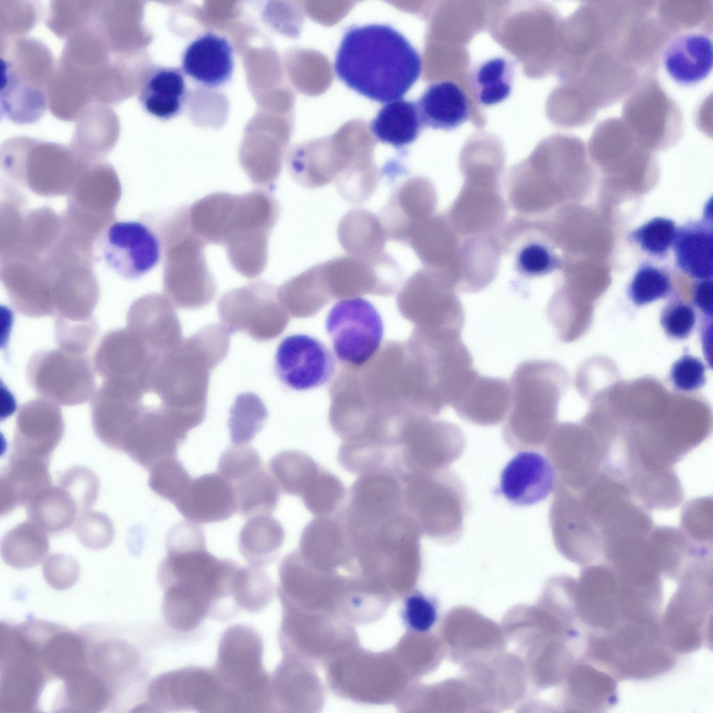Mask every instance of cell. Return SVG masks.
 <instances>
[{"instance_id": "cell-1", "label": "cell", "mask_w": 713, "mask_h": 713, "mask_svg": "<svg viewBox=\"0 0 713 713\" xmlns=\"http://www.w3.org/2000/svg\"><path fill=\"white\" fill-rule=\"evenodd\" d=\"M166 544L167 554L158 570L164 592L162 616L174 627L192 630L214 615L221 601L232 598V582L240 566L207 551L204 533L198 526H175Z\"/></svg>"}, {"instance_id": "cell-2", "label": "cell", "mask_w": 713, "mask_h": 713, "mask_svg": "<svg viewBox=\"0 0 713 713\" xmlns=\"http://www.w3.org/2000/svg\"><path fill=\"white\" fill-rule=\"evenodd\" d=\"M191 228L205 243L226 247L228 260L240 275H260L268 260V241L279 216V205L267 191L209 194L189 207Z\"/></svg>"}, {"instance_id": "cell-3", "label": "cell", "mask_w": 713, "mask_h": 713, "mask_svg": "<svg viewBox=\"0 0 713 713\" xmlns=\"http://www.w3.org/2000/svg\"><path fill=\"white\" fill-rule=\"evenodd\" d=\"M335 71L358 93L389 103L402 98L417 81L421 58L409 40L390 25L354 26L343 37Z\"/></svg>"}, {"instance_id": "cell-4", "label": "cell", "mask_w": 713, "mask_h": 713, "mask_svg": "<svg viewBox=\"0 0 713 713\" xmlns=\"http://www.w3.org/2000/svg\"><path fill=\"white\" fill-rule=\"evenodd\" d=\"M231 334L224 324L207 325L159 354L154 364L150 390L187 432L205 418L210 373L226 357Z\"/></svg>"}, {"instance_id": "cell-5", "label": "cell", "mask_w": 713, "mask_h": 713, "mask_svg": "<svg viewBox=\"0 0 713 713\" xmlns=\"http://www.w3.org/2000/svg\"><path fill=\"white\" fill-rule=\"evenodd\" d=\"M510 405L503 424V439L513 450L543 446L552 432L558 386L556 368L548 361L521 363L510 379Z\"/></svg>"}, {"instance_id": "cell-6", "label": "cell", "mask_w": 713, "mask_h": 713, "mask_svg": "<svg viewBox=\"0 0 713 713\" xmlns=\"http://www.w3.org/2000/svg\"><path fill=\"white\" fill-rule=\"evenodd\" d=\"M164 250V289L180 308L196 309L210 303L217 285L207 266L205 243L193 231L189 207H180L164 221L161 233Z\"/></svg>"}, {"instance_id": "cell-7", "label": "cell", "mask_w": 713, "mask_h": 713, "mask_svg": "<svg viewBox=\"0 0 713 713\" xmlns=\"http://www.w3.org/2000/svg\"><path fill=\"white\" fill-rule=\"evenodd\" d=\"M263 657V640L251 627L233 625L222 634L213 671L230 712H267L272 707Z\"/></svg>"}, {"instance_id": "cell-8", "label": "cell", "mask_w": 713, "mask_h": 713, "mask_svg": "<svg viewBox=\"0 0 713 713\" xmlns=\"http://www.w3.org/2000/svg\"><path fill=\"white\" fill-rule=\"evenodd\" d=\"M405 511L422 535L451 543L464 530L468 497L461 479L450 470L408 473L401 477Z\"/></svg>"}, {"instance_id": "cell-9", "label": "cell", "mask_w": 713, "mask_h": 713, "mask_svg": "<svg viewBox=\"0 0 713 713\" xmlns=\"http://www.w3.org/2000/svg\"><path fill=\"white\" fill-rule=\"evenodd\" d=\"M0 707L6 713L29 712L36 707L46 671L40 648L21 630L10 628L1 634Z\"/></svg>"}, {"instance_id": "cell-10", "label": "cell", "mask_w": 713, "mask_h": 713, "mask_svg": "<svg viewBox=\"0 0 713 713\" xmlns=\"http://www.w3.org/2000/svg\"><path fill=\"white\" fill-rule=\"evenodd\" d=\"M465 445L462 430L453 423L416 418L405 424L397 453L399 474L402 477L446 469L460 457Z\"/></svg>"}, {"instance_id": "cell-11", "label": "cell", "mask_w": 713, "mask_h": 713, "mask_svg": "<svg viewBox=\"0 0 713 713\" xmlns=\"http://www.w3.org/2000/svg\"><path fill=\"white\" fill-rule=\"evenodd\" d=\"M337 359L360 367L378 352L384 336V323L377 309L361 297L342 299L330 309L326 319Z\"/></svg>"}, {"instance_id": "cell-12", "label": "cell", "mask_w": 713, "mask_h": 713, "mask_svg": "<svg viewBox=\"0 0 713 713\" xmlns=\"http://www.w3.org/2000/svg\"><path fill=\"white\" fill-rule=\"evenodd\" d=\"M711 564H699L682 574V583L668 606L662 622L664 638L671 648L689 651L701 643L712 609Z\"/></svg>"}, {"instance_id": "cell-13", "label": "cell", "mask_w": 713, "mask_h": 713, "mask_svg": "<svg viewBox=\"0 0 713 713\" xmlns=\"http://www.w3.org/2000/svg\"><path fill=\"white\" fill-rule=\"evenodd\" d=\"M151 712H221V689L213 670L186 667L155 677L146 693Z\"/></svg>"}, {"instance_id": "cell-14", "label": "cell", "mask_w": 713, "mask_h": 713, "mask_svg": "<svg viewBox=\"0 0 713 713\" xmlns=\"http://www.w3.org/2000/svg\"><path fill=\"white\" fill-rule=\"evenodd\" d=\"M218 313L232 333L240 331L258 341L276 337L285 324L276 288L266 281L230 290L219 299Z\"/></svg>"}, {"instance_id": "cell-15", "label": "cell", "mask_w": 713, "mask_h": 713, "mask_svg": "<svg viewBox=\"0 0 713 713\" xmlns=\"http://www.w3.org/2000/svg\"><path fill=\"white\" fill-rule=\"evenodd\" d=\"M544 446L557 480L577 489L606 470L613 441L609 437H582L570 427L561 425L551 433Z\"/></svg>"}, {"instance_id": "cell-16", "label": "cell", "mask_w": 713, "mask_h": 713, "mask_svg": "<svg viewBox=\"0 0 713 713\" xmlns=\"http://www.w3.org/2000/svg\"><path fill=\"white\" fill-rule=\"evenodd\" d=\"M161 240L141 221H116L105 232L102 255L107 266L122 277L134 280L149 272L162 255Z\"/></svg>"}, {"instance_id": "cell-17", "label": "cell", "mask_w": 713, "mask_h": 713, "mask_svg": "<svg viewBox=\"0 0 713 713\" xmlns=\"http://www.w3.org/2000/svg\"><path fill=\"white\" fill-rule=\"evenodd\" d=\"M404 510L400 476L390 469L359 476L350 488L341 514L347 526L375 525Z\"/></svg>"}, {"instance_id": "cell-18", "label": "cell", "mask_w": 713, "mask_h": 713, "mask_svg": "<svg viewBox=\"0 0 713 713\" xmlns=\"http://www.w3.org/2000/svg\"><path fill=\"white\" fill-rule=\"evenodd\" d=\"M336 361L320 340L304 334L286 336L274 357L276 377L285 386L306 391L325 384L334 375Z\"/></svg>"}, {"instance_id": "cell-19", "label": "cell", "mask_w": 713, "mask_h": 713, "mask_svg": "<svg viewBox=\"0 0 713 713\" xmlns=\"http://www.w3.org/2000/svg\"><path fill=\"white\" fill-rule=\"evenodd\" d=\"M187 436L161 407H143L123 438L121 450L150 469L158 461L176 456Z\"/></svg>"}, {"instance_id": "cell-20", "label": "cell", "mask_w": 713, "mask_h": 713, "mask_svg": "<svg viewBox=\"0 0 713 713\" xmlns=\"http://www.w3.org/2000/svg\"><path fill=\"white\" fill-rule=\"evenodd\" d=\"M557 476L547 457L533 450H522L503 468L501 494L516 506H531L546 499L554 490Z\"/></svg>"}, {"instance_id": "cell-21", "label": "cell", "mask_w": 713, "mask_h": 713, "mask_svg": "<svg viewBox=\"0 0 713 713\" xmlns=\"http://www.w3.org/2000/svg\"><path fill=\"white\" fill-rule=\"evenodd\" d=\"M510 399L508 381L483 376L474 370L450 405L464 420L490 426L506 418Z\"/></svg>"}, {"instance_id": "cell-22", "label": "cell", "mask_w": 713, "mask_h": 713, "mask_svg": "<svg viewBox=\"0 0 713 713\" xmlns=\"http://www.w3.org/2000/svg\"><path fill=\"white\" fill-rule=\"evenodd\" d=\"M173 504L186 519L198 524L224 521L237 511L234 488L218 473L191 478Z\"/></svg>"}, {"instance_id": "cell-23", "label": "cell", "mask_w": 713, "mask_h": 713, "mask_svg": "<svg viewBox=\"0 0 713 713\" xmlns=\"http://www.w3.org/2000/svg\"><path fill=\"white\" fill-rule=\"evenodd\" d=\"M28 406L17 419L10 457L49 460L63 434V423L56 409Z\"/></svg>"}, {"instance_id": "cell-24", "label": "cell", "mask_w": 713, "mask_h": 713, "mask_svg": "<svg viewBox=\"0 0 713 713\" xmlns=\"http://www.w3.org/2000/svg\"><path fill=\"white\" fill-rule=\"evenodd\" d=\"M182 67L184 72L198 83L209 88L219 87L232 76L233 48L224 37L205 33L185 48Z\"/></svg>"}, {"instance_id": "cell-25", "label": "cell", "mask_w": 713, "mask_h": 713, "mask_svg": "<svg viewBox=\"0 0 713 713\" xmlns=\"http://www.w3.org/2000/svg\"><path fill=\"white\" fill-rule=\"evenodd\" d=\"M712 41L706 34L686 32L677 35L665 46L662 63L665 70L676 83L694 85L712 69Z\"/></svg>"}, {"instance_id": "cell-26", "label": "cell", "mask_w": 713, "mask_h": 713, "mask_svg": "<svg viewBox=\"0 0 713 713\" xmlns=\"http://www.w3.org/2000/svg\"><path fill=\"white\" fill-rule=\"evenodd\" d=\"M712 218L690 220L677 227L672 249L676 266L697 279H712Z\"/></svg>"}, {"instance_id": "cell-27", "label": "cell", "mask_w": 713, "mask_h": 713, "mask_svg": "<svg viewBox=\"0 0 713 713\" xmlns=\"http://www.w3.org/2000/svg\"><path fill=\"white\" fill-rule=\"evenodd\" d=\"M51 485L49 460L10 457L0 476L1 515L26 505L38 493Z\"/></svg>"}, {"instance_id": "cell-28", "label": "cell", "mask_w": 713, "mask_h": 713, "mask_svg": "<svg viewBox=\"0 0 713 713\" xmlns=\"http://www.w3.org/2000/svg\"><path fill=\"white\" fill-rule=\"evenodd\" d=\"M416 103L423 127L451 130L469 116L466 95L449 81L430 85Z\"/></svg>"}, {"instance_id": "cell-29", "label": "cell", "mask_w": 713, "mask_h": 713, "mask_svg": "<svg viewBox=\"0 0 713 713\" xmlns=\"http://www.w3.org/2000/svg\"><path fill=\"white\" fill-rule=\"evenodd\" d=\"M140 309V339L153 352L162 354L183 339L182 328L173 304L165 297L152 295L143 300Z\"/></svg>"}, {"instance_id": "cell-30", "label": "cell", "mask_w": 713, "mask_h": 713, "mask_svg": "<svg viewBox=\"0 0 713 713\" xmlns=\"http://www.w3.org/2000/svg\"><path fill=\"white\" fill-rule=\"evenodd\" d=\"M186 95L182 72L173 68H154L145 79L139 94L143 109L150 115L169 120L180 112Z\"/></svg>"}, {"instance_id": "cell-31", "label": "cell", "mask_w": 713, "mask_h": 713, "mask_svg": "<svg viewBox=\"0 0 713 713\" xmlns=\"http://www.w3.org/2000/svg\"><path fill=\"white\" fill-rule=\"evenodd\" d=\"M299 547L304 554L321 560L340 558L354 551L340 511L311 520L302 531Z\"/></svg>"}, {"instance_id": "cell-32", "label": "cell", "mask_w": 713, "mask_h": 713, "mask_svg": "<svg viewBox=\"0 0 713 713\" xmlns=\"http://www.w3.org/2000/svg\"><path fill=\"white\" fill-rule=\"evenodd\" d=\"M423 127L417 103L405 100L383 106L370 127L377 140L397 148L413 143Z\"/></svg>"}, {"instance_id": "cell-33", "label": "cell", "mask_w": 713, "mask_h": 713, "mask_svg": "<svg viewBox=\"0 0 713 713\" xmlns=\"http://www.w3.org/2000/svg\"><path fill=\"white\" fill-rule=\"evenodd\" d=\"M283 526L270 515L249 517L239 535V550L253 566L267 565L283 544Z\"/></svg>"}, {"instance_id": "cell-34", "label": "cell", "mask_w": 713, "mask_h": 713, "mask_svg": "<svg viewBox=\"0 0 713 713\" xmlns=\"http://www.w3.org/2000/svg\"><path fill=\"white\" fill-rule=\"evenodd\" d=\"M26 507L29 521L50 533L68 530L79 514L73 499L60 485L44 488Z\"/></svg>"}, {"instance_id": "cell-35", "label": "cell", "mask_w": 713, "mask_h": 713, "mask_svg": "<svg viewBox=\"0 0 713 713\" xmlns=\"http://www.w3.org/2000/svg\"><path fill=\"white\" fill-rule=\"evenodd\" d=\"M46 532L35 523L22 522L8 531L1 544V556L6 564L24 570L36 566L49 551Z\"/></svg>"}, {"instance_id": "cell-36", "label": "cell", "mask_w": 713, "mask_h": 713, "mask_svg": "<svg viewBox=\"0 0 713 713\" xmlns=\"http://www.w3.org/2000/svg\"><path fill=\"white\" fill-rule=\"evenodd\" d=\"M40 659L49 675L65 680L86 666V645L77 634L52 629L43 641Z\"/></svg>"}, {"instance_id": "cell-37", "label": "cell", "mask_w": 713, "mask_h": 713, "mask_svg": "<svg viewBox=\"0 0 713 713\" xmlns=\"http://www.w3.org/2000/svg\"><path fill=\"white\" fill-rule=\"evenodd\" d=\"M322 469L308 455L297 450L281 451L269 462V472L280 491L299 497L312 485Z\"/></svg>"}, {"instance_id": "cell-38", "label": "cell", "mask_w": 713, "mask_h": 713, "mask_svg": "<svg viewBox=\"0 0 713 713\" xmlns=\"http://www.w3.org/2000/svg\"><path fill=\"white\" fill-rule=\"evenodd\" d=\"M237 511L244 517L271 515L276 508L280 489L263 467L233 485Z\"/></svg>"}, {"instance_id": "cell-39", "label": "cell", "mask_w": 713, "mask_h": 713, "mask_svg": "<svg viewBox=\"0 0 713 713\" xmlns=\"http://www.w3.org/2000/svg\"><path fill=\"white\" fill-rule=\"evenodd\" d=\"M61 707L68 712H98L109 703L111 693L105 682L86 668L65 680Z\"/></svg>"}, {"instance_id": "cell-40", "label": "cell", "mask_w": 713, "mask_h": 713, "mask_svg": "<svg viewBox=\"0 0 713 713\" xmlns=\"http://www.w3.org/2000/svg\"><path fill=\"white\" fill-rule=\"evenodd\" d=\"M473 85L478 102L486 106L506 100L511 93L513 67L504 58H494L480 63L473 73Z\"/></svg>"}, {"instance_id": "cell-41", "label": "cell", "mask_w": 713, "mask_h": 713, "mask_svg": "<svg viewBox=\"0 0 713 713\" xmlns=\"http://www.w3.org/2000/svg\"><path fill=\"white\" fill-rule=\"evenodd\" d=\"M231 594L237 608L257 612L267 606L272 587L269 577L260 567H239L232 582Z\"/></svg>"}, {"instance_id": "cell-42", "label": "cell", "mask_w": 713, "mask_h": 713, "mask_svg": "<svg viewBox=\"0 0 713 713\" xmlns=\"http://www.w3.org/2000/svg\"><path fill=\"white\" fill-rule=\"evenodd\" d=\"M267 411L255 394L245 393L236 398L228 419L230 437L233 444H247L261 430Z\"/></svg>"}, {"instance_id": "cell-43", "label": "cell", "mask_w": 713, "mask_h": 713, "mask_svg": "<svg viewBox=\"0 0 713 713\" xmlns=\"http://www.w3.org/2000/svg\"><path fill=\"white\" fill-rule=\"evenodd\" d=\"M671 275L664 267L652 261L641 263L627 286V295L634 304L641 306L666 298L672 292Z\"/></svg>"}, {"instance_id": "cell-44", "label": "cell", "mask_w": 713, "mask_h": 713, "mask_svg": "<svg viewBox=\"0 0 713 713\" xmlns=\"http://www.w3.org/2000/svg\"><path fill=\"white\" fill-rule=\"evenodd\" d=\"M346 493L343 482L334 474L322 469L301 499L311 514L315 517L326 516L334 515L342 508Z\"/></svg>"}, {"instance_id": "cell-45", "label": "cell", "mask_w": 713, "mask_h": 713, "mask_svg": "<svg viewBox=\"0 0 713 713\" xmlns=\"http://www.w3.org/2000/svg\"><path fill=\"white\" fill-rule=\"evenodd\" d=\"M677 229L673 219L656 217L632 230L629 237L643 253L662 259L672 249Z\"/></svg>"}, {"instance_id": "cell-46", "label": "cell", "mask_w": 713, "mask_h": 713, "mask_svg": "<svg viewBox=\"0 0 713 713\" xmlns=\"http://www.w3.org/2000/svg\"><path fill=\"white\" fill-rule=\"evenodd\" d=\"M148 485L159 496L174 503L191 478L176 456L156 462L150 469Z\"/></svg>"}, {"instance_id": "cell-47", "label": "cell", "mask_w": 713, "mask_h": 713, "mask_svg": "<svg viewBox=\"0 0 713 713\" xmlns=\"http://www.w3.org/2000/svg\"><path fill=\"white\" fill-rule=\"evenodd\" d=\"M680 526V529L691 541L712 544V499L698 498L687 503L682 509Z\"/></svg>"}, {"instance_id": "cell-48", "label": "cell", "mask_w": 713, "mask_h": 713, "mask_svg": "<svg viewBox=\"0 0 713 713\" xmlns=\"http://www.w3.org/2000/svg\"><path fill=\"white\" fill-rule=\"evenodd\" d=\"M262 460L254 448L248 444H234L221 454L218 473L232 485L263 467Z\"/></svg>"}, {"instance_id": "cell-49", "label": "cell", "mask_w": 713, "mask_h": 713, "mask_svg": "<svg viewBox=\"0 0 713 713\" xmlns=\"http://www.w3.org/2000/svg\"><path fill=\"white\" fill-rule=\"evenodd\" d=\"M58 485L73 499L79 514L86 512L94 505L100 489L97 476L84 467H73L64 472L58 480Z\"/></svg>"}, {"instance_id": "cell-50", "label": "cell", "mask_w": 713, "mask_h": 713, "mask_svg": "<svg viewBox=\"0 0 713 713\" xmlns=\"http://www.w3.org/2000/svg\"><path fill=\"white\" fill-rule=\"evenodd\" d=\"M75 533L84 547L99 550L111 543L114 529L111 520L106 515L95 511H86L77 519Z\"/></svg>"}, {"instance_id": "cell-51", "label": "cell", "mask_w": 713, "mask_h": 713, "mask_svg": "<svg viewBox=\"0 0 713 713\" xmlns=\"http://www.w3.org/2000/svg\"><path fill=\"white\" fill-rule=\"evenodd\" d=\"M660 324L671 338H687L693 331L696 316L693 307L688 303L675 299L662 308Z\"/></svg>"}, {"instance_id": "cell-52", "label": "cell", "mask_w": 713, "mask_h": 713, "mask_svg": "<svg viewBox=\"0 0 713 713\" xmlns=\"http://www.w3.org/2000/svg\"><path fill=\"white\" fill-rule=\"evenodd\" d=\"M518 270L527 276H540L560 268L559 258L547 246L540 243H530L519 252L517 260Z\"/></svg>"}, {"instance_id": "cell-53", "label": "cell", "mask_w": 713, "mask_h": 713, "mask_svg": "<svg viewBox=\"0 0 713 713\" xmlns=\"http://www.w3.org/2000/svg\"><path fill=\"white\" fill-rule=\"evenodd\" d=\"M42 574L46 582L56 590H65L73 586L79 576V565L72 556L52 554L42 564Z\"/></svg>"}, {"instance_id": "cell-54", "label": "cell", "mask_w": 713, "mask_h": 713, "mask_svg": "<svg viewBox=\"0 0 713 713\" xmlns=\"http://www.w3.org/2000/svg\"><path fill=\"white\" fill-rule=\"evenodd\" d=\"M401 616L409 629L417 632H425L434 624L437 609L429 597L421 593H415L405 599Z\"/></svg>"}, {"instance_id": "cell-55", "label": "cell", "mask_w": 713, "mask_h": 713, "mask_svg": "<svg viewBox=\"0 0 713 713\" xmlns=\"http://www.w3.org/2000/svg\"><path fill=\"white\" fill-rule=\"evenodd\" d=\"M705 364L699 359L686 354L673 363L670 380L677 391H694L705 384Z\"/></svg>"}, {"instance_id": "cell-56", "label": "cell", "mask_w": 713, "mask_h": 713, "mask_svg": "<svg viewBox=\"0 0 713 713\" xmlns=\"http://www.w3.org/2000/svg\"><path fill=\"white\" fill-rule=\"evenodd\" d=\"M712 279L698 280L693 288V302L707 317L712 318Z\"/></svg>"}]
</instances>
